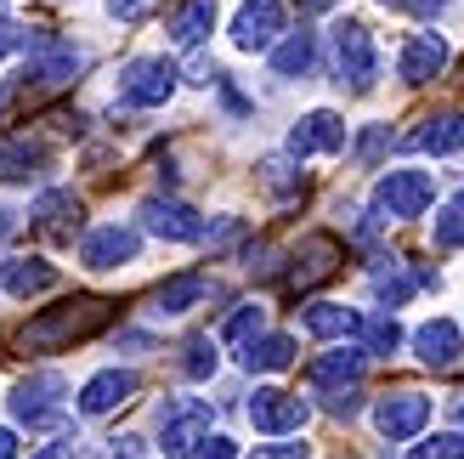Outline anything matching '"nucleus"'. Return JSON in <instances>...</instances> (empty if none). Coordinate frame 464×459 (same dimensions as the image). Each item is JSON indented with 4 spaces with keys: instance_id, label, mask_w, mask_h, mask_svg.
Returning <instances> with one entry per match:
<instances>
[{
    "instance_id": "nucleus-46",
    "label": "nucleus",
    "mask_w": 464,
    "mask_h": 459,
    "mask_svg": "<svg viewBox=\"0 0 464 459\" xmlns=\"http://www.w3.org/2000/svg\"><path fill=\"white\" fill-rule=\"evenodd\" d=\"M380 6H408V0H380Z\"/></svg>"
},
{
    "instance_id": "nucleus-24",
    "label": "nucleus",
    "mask_w": 464,
    "mask_h": 459,
    "mask_svg": "<svg viewBox=\"0 0 464 459\" xmlns=\"http://www.w3.org/2000/svg\"><path fill=\"white\" fill-rule=\"evenodd\" d=\"M306 329H312L317 340H345V335H357V329H362V317H357V307L317 301V307H306Z\"/></svg>"
},
{
    "instance_id": "nucleus-1",
    "label": "nucleus",
    "mask_w": 464,
    "mask_h": 459,
    "mask_svg": "<svg viewBox=\"0 0 464 459\" xmlns=\"http://www.w3.org/2000/svg\"><path fill=\"white\" fill-rule=\"evenodd\" d=\"M113 324V301H97V295H74L63 307H45L40 317L17 329V352L23 357H40V352H63L74 340H91L97 329Z\"/></svg>"
},
{
    "instance_id": "nucleus-9",
    "label": "nucleus",
    "mask_w": 464,
    "mask_h": 459,
    "mask_svg": "<svg viewBox=\"0 0 464 459\" xmlns=\"http://www.w3.org/2000/svg\"><path fill=\"white\" fill-rule=\"evenodd\" d=\"M284 34V0H244L232 17V45L238 52H272Z\"/></svg>"
},
{
    "instance_id": "nucleus-33",
    "label": "nucleus",
    "mask_w": 464,
    "mask_h": 459,
    "mask_svg": "<svg viewBox=\"0 0 464 459\" xmlns=\"http://www.w3.org/2000/svg\"><path fill=\"white\" fill-rule=\"evenodd\" d=\"M408 459H464V431H442L430 443H413Z\"/></svg>"
},
{
    "instance_id": "nucleus-27",
    "label": "nucleus",
    "mask_w": 464,
    "mask_h": 459,
    "mask_svg": "<svg viewBox=\"0 0 464 459\" xmlns=\"http://www.w3.org/2000/svg\"><path fill=\"white\" fill-rule=\"evenodd\" d=\"M362 357H368V352H345V347H340V352H329V357L312 363V380H317V386H340V392H345V386H357Z\"/></svg>"
},
{
    "instance_id": "nucleus-32",
    "label": "nucleus",
    "mask_w": 464,
    "mask_h": 459,
    "mask_svg": "<svg viewBox=\"0 0 464 459\" xmlns=\"http://www.w3.org/2000/svg\"><path fill=\"white\" fill-rule=\"evenodd\" d=\"M362 347L374 352V357H391V352L402 347V324H397V317H391V312L368 317V324H362Z\"/></svg>"
},
{
    "instance_id": "nucleus-38",
    "label": "nucleus",
    "mask_w": 464,
    "mask_h": 459,
    "mask_svg": "<svg viewBox=\"0 0 464 459\" xmlns=\"http://www.w3.org/2000/svg\"><path fill=\"white\" fill-rule=\"evenodd\" d=\"M357 408H362V392H357V386H345V392H329V415H345V420H352Z\"/></svg>"
},
{
    "instance_id": "nucleus-13",
    "label": "nucleus",
    "mask_w": 464,
    "mask_h": 459,
    "mask_svg": "<svg viewBox=\"0 0 464 459\" xmlns=\"http://www.w3.org/2000/svg\"><path fill=\"white\" fill-rule=\"evenodd\" d=\"M85 68V52L80 45H68V40H52L45 52L29 63V74H23V85H34V91H57V85H68Z\"/></svg>"
},
{
    "instance_id": "nucleus-11",
    "label": "nucleus",
    "mask_w": 464,
    "mask_h": 459,
    "mask_svg": "<svg viewBox=\"0 0 464 459\" xmlns=\"http://www.w3.org/2000/svg\"><path fill=\"white\" fill-rule=\"evenodd\" d=\"M340 239L334 233H312L306 244H300V256L289 267V289H317L323 278H334V267H340Z\"/></svg>"
},
{
    "instance_id": "nucleus-14",
    "label": "nucleus",
    "mask_w": 464,
    "mask_h": 459,
    "mask_svg": "<svg viewBox=\"0 0 464 459\" xmlns=\"http://www.w3.org/2000/svg\"><path fill=\"white\" fill-rule=\"evenodd\" d=\"M340 148H345V120L329 113V108L306 113V120L289 131V153L295 159H306V153H340Z\"/></svg>"
},
{
    "instance_id": "nucleus-10",
    "label": "nucleus",
    "mask_w": 464,
    "mask_h": 459,
    "mask_svg": "<svg viewBox=\"0 0 464 459\" xmlns=\"http://www.w3.org/2000/svg\"><path fill=\"white\" fill-rule=\"evenodd\" d=\"M136 249H142V233H136V227L108 221V227H97V233H91V239L80 244V261H85L91 272H108V267L136 261Z\"/></svg>"
},
{
    "instance_id": "nucleus-23",
    "label": "nucleus",
    "mask_w": 464,
    "mask_h": 459,
    "mask_svg": "<svg viewBox=\"0 0 464 459\" xmlns=\"http://www.w3.org/2000/svg\"><path fill=\"white\" fill-rule=\"evenodd\" d=\"M413 148H425V153H459L464 148V113L459 108L430 113L425 131H413Z\"/></svg>"
},
{
    "instance_id": "nucleus-31",
    "label": "nucleus",
    "mask_w": 464,
    "mask_h": 459,
    "mask_svg": "<svg viewBox=\"0 0 464 459\" xmlns=\"http://www.w3.org/2000/svg\"><path fill=\"white\" fill-rule=\"evenodd\" d=\"M216 347H221L216 335H193L188 347H181V375H188V380H210L216 375Z\"/></svg>"
},
{
    "instance_id": "nucleus-35",
    "label": "nucleus",
    "mask_w": 464,
    "mask_h": 459,
    "mask_svg": "<svg viewBox=\"0 0 464 459\" xmlns=\"http://www.w3.org/2000/svg\"><path fill=\"white\" fill-rule=\"evenodd\" d=\"M29 29H23V23H6V17H0V57H12V52H29Z\"/></svg>"
},
{
    "instance_id": "nucleus-44",
    "label": "nucleus",
    "mask_w": 464,
    "mask_h": 459,
    "mask_svg": "<svg viewBox=\"0 0 464 459\" xmlns=\"http://www.w3.org/2000/svg\"><path fill=\"white\" fill-rule=\"evenodd\" d=\"M413 6H420V12H436V6H448V0H413Z\"/></svg>"
},
{
    "instance_id": "nucleus-2",
    "label": "nucleus",
    "mask_w": 464,
    "mask_h": 459,
    "mask_svg": "<svg viewBox=\"0 0 464 459\" xmlns=\"http://www.w3.org/2000/svg\"><path fill=\"white\" fill-rule=\"evenodd\" d=\"M210 443V403L204 397H170L159 408V454L165 459H193Z\"/></svg>"
},
{
    "instance_id": "nucleus-43",
    "label": "nucleus",
    "mask_w": 464,
    "mask_h": 459,
    "mask_svg": "<svg viewBox=\"0 0 464 459\" xmlns=\"http://www.w3.org/2000/svg\"><path fill=\"white\" fill-rule=\"evenodd\" d=\"M300 6H306V12H329L334 0H300Z\"/></svg>"
},
{
    "instance_id": "nucleus-28",
    "label": "nucleus",
    "mask_w": 464,
    "mask_h": 459,
    "mask_svg": "<svg viewBox=\"0 0 464 459\" xmlns=\"http://www.w3.org/2000/svg\"><path fill=\"white\" fill-rule=\"evenodd\" d=\"M420 284H425V278H420V272H408V261H391V267L374 272V295H380L385 307H402Z\"/></svg>"
},
{
    "instance_id": "nucleus-41",
    "label": "nucleus",
    "mask_w": 464,
    "mask_h": 459,
    "mask_svg": "<svg viewBox=\"0 0 464 459\" xmlns=\"http://www.w3.org/2000/svg\"><path fill=\"white\" fill-rule=\"evenodd\" d=\"M0 459H17V437H12V425H0Z\"/></svg>"
},
{
    "instance_id": "nucleus-19",
    "label": "nucleus",
    "mask_w": 464,
    "mask_h": 459,
    "mask_svg": "<svg viewBox=\"0 0 464 459\" xmlns=\"http://www.w3.org/2000/svg\"><path fill=\"white\" fill-rule=\"evenodd\" d=\"M136 397V375L130 369H102V375H91L85 380V392H80V415H113L120 403H130Z\"/></svg>"
},
{
    "instance_id": "nucleus-30",
    "label": "nucleus",
    "mask_w": 464,
    "mask_h": 459,
    "mask_svg": "<svg viewBox=\"0 0 464 459\" xmlns=\"http://www.w3.org/2000/svg\"><path fill=\"white\" fill-rule=\"evenodd\" d=\"M430 239H436V249H464V193H453L442 210H436Z\"/></svg>"
},
{
    "instance_id": "nucleus-47",
    "label": "nucleus",
    "mask_w": 464,
    "mask_h": 459,
    "mask_svg": "<svg viewBox=\"0 0 464 459\" xmlns=\"http://www.w3.org/2000/svg\"><path fill=\"white\" fill-rule=\"evenodd\" d=\"M6 103H12V91H0V108H6Z\"/></svg>"
},
{
    "instance_id": "nucleus-42",
    "label": "nucleus",
    "mask_w": 464,
    "mask_h": 459,
    "mask_svg": "<svg viewBox=\"0 0 464 459\" xmlns=\"http://www.w3.org/2000/svg\"><path fill=\"white\" fill-rule=\"evenodd\" d=\"M34 459H74V448H68V443H52V448H40Z\"/></svg>"
},
{
    "instance_id": "nucleus-29",
    "label": "nucleus",
    "mask_w": 464,
    "mask_h": 459,
    "mask_svg": "<svg viewBox=\"0 0 464 459\" xmlns=\"http://www.w3.org/2000/svg\"><path fill=\"white\" fill-rule=\"evenodd\" d=\"M261 324H266V307H255V301H249V307H238V312L227 317L216 340H221V347H249V340L261 335Z\"/></svg>"
},
{
    "instance_id": "nucleus-8",
    "label": "nucleus",
    "mask_w": 464,
    "mask_h": 459,
    "mask_svg": "<svg viewBox=\"0 0 464 459\" xmlns=\"http://www.w3.org/2000/svg\"><path fill=\"white\" fill-rule=\"evenodd\" d=\"M430 420V397L425 392H391L374 403V425H380V437L385 443H413L425 431Z\"/></svg>"
},
{
    "instance_id": "nucleus-37",
    "label": "nucleus",
    "mask_w": 464,
    "mask_h": 459,
    "mask_svg": "<svg viewBox=\"0 0 464 459\" xmlns=\"http://www.w3.org/2000/svg\"><path fill=\"white\" fill-rule=\"evenodd\" d=\"M249 459H312V448L306 443H261Z\"/></svg>"
},
{
    "instance_id": "nucleus-20",
    "label": "nucleus",
    "mask_w": 464,
    "mask_h": 459,
    "mask_svg": "<svg viewBox=\"0 0 464 459\" xmlns=\"http://www.w3.org/2000/svg\"><path fill=\"white\" fill-rule=\"evenodd\" d=\"M204 295H210V278H204V272H176L170 284L153 289V312L159 317H181L188 307H198Z\"/></svg>"
},
{
    "instance_id": "nucleus-18",
    "label": "nucleus",
    "mask_w": 464,
    "mask_h": 459,
    "mask_svg": "<svg viewBox=\"0 0 464 459\" xmlns=\"http://www.w3.org/2000/svg\"><path fill=\"white\" fill-rule=\"evenodd\" d=\"M413 352H420V363H425V369H453V363L464 357L459 352V324H453V317H430V324H420V329H413Z\"/></svg>"
},
{
    "instance_id": "nucleus-26",
    "label": "nucleus",
    "mask_w": 464,
    "mask_h": 459,
    "mask_svg": "<svg viewBox=\"0 0 464 459\" xmlns=\"http://www.w3.org/2000/svg\"><path fill=\"white\" fill-rule=\"evenodd\" d=\"M312 63H317V40H312L306 29L272 45V68H277V74H289V80H295V74H312Z\"/></svg>"
},
{
    "instance_id": "nucleus-12",
    "label": "nucleus",
    "mask_w": 464,
    "mask_h": 459,
    "mask_svg": "<svg viewBox=\"0 0 464 459\" xmlns=\"http://www.w3.org/2000/svg\"><path fill=\"white\" fill-rule=\"evenodd\" d=\"M142 227H148L153 239H170V244L204 239L198 210H188V204H176V199H148V204H142Z\"/></svg>"
},
{
    "instance_id": "nucleus-25",
    "label": "nucleus",
    "mask_w": 464,
    "mask_h": 459,
    "mask_svg": "<svg viewBox=\"0 0 464 459\" xmlns=\"http://www.w3.org/2000/svg\"><path fill=\"white\" fill-rule=\"evenodd\" d=\"M52 284H57L52 261H6V267H0V289H6V295H40Z\"/></svg>"
},
{
    "instance_id": "nucleus-16",
    "label": "nucleus",
    "mask_w": 464,
    "mask_h": 459,
    "mask_svg": "<svg viewBox=\"0 0 464 459\" xmlns=\"http://www.w3.org/2000/svg\"><path fill=\"white\" fill-rule=\"evenodd\" d=\"M52 165V148L40 142V136L17 131V136H0V181H29Z\"/></svg>"
},
{
    "instance_id": "nucleus-36",
    "label": "nucleus",
    "mask_w": 464,
    "mask_h": 459,
    "mask_svg": "<svg viewBox=\"0 0 464 459\" xmlns=\"http://www.w3.org/2000/svg\"><path fill=\"white\" fill-rule=\"evenodd\" d=\"M385 142H391V125H374V131H362V142H357V159H362V165H374V159L385 153Z\"/></svg>"
},
{
    "instance_id": "nucleus-6",
    "label": "nucleus",
    "mask_w": 464,
    "mask_h": 459,
    "mask_svg": "<svg viewBox=\"0 0 464 459\" xmlns=\"http://www.w3.org/2000/svg\"><path fill=\"white\" fill-rule=\"evenodd\" d=\"M334 74H340V80H352L357 91H368V85H374V74H380L374 34H368L362 23H352V17H345L340 29H334Z\"/></svg>"
},
{
    "instance_id": "nucleus-7",
    "label": "nucleus",
    "mask_w": 464,
    "mask_h": 459,
    "mask_svg": "<svg viewBox=\"0 0 464 459\" xmlns=\"http://www.w3.org/2000/svg\"><path fill=\"white\" fill-rule=\"evenodd\" d=\"M244 415L255 431H266V437H295L300 425H306V403H300L295 392H277V386H261L249 403H244Z\"/></svg>"
},
{
    "instance_id": "nucleus-17",
    "label": "nucleus",
    "mask_w": 464,
    "mask_h": 459,
    "mask_svg": "<svg viewBox=\"0 0 464 459\" xmlns=\"http://www.w3.org/2000/svg\"><path fill=\"white\" fill-rule=\"evenodd\" d=\"M402 80L408 85H425V80H436L448 68V40L442 34H430V29H420V34H408V45H402Z\"/></svg>"
},
{
    "instance_id": "nucleus-39",
    "label": "nucleus",
    "mask_w": 464,
    "mask_h": 459,
    "mask_svg": "<svg viewBox=\"0 0 464 459\" xmlns=\"http://www.w3.org/2000/svg\"><path fill=\"white\" fill-rule=\"evenodd\" d=\"M108 12L120 17V23H136V17H148V12H153V0H108Z\"/></svg>"
},
{
    "instance_id": "nucleus-5",
    "label": "nucleus",
    "mask_w": 464,
    "mask_h": 459,
    "mask_svg": "<svg viewBox=\"0 0 464 459\" xmlns=\"http://www.w3.org/2000/svg\"><path fill=\"white\" fill-rule=\"evenodd\" d=\"M430 199H436V181L425 171H391V176H380V188H374V210L385 221H413V216H425Z\"/></svg>"
},
{
    "instance_id": "nucleus-40",
    "label": "nucleus",
    "mask_w": 464,
    "mask_h": 459,
    "mask_svg": "<svg viewBox=\"0 0 464 459\" xmlns=\"http://www.w3.org/2000/svg\"><path fill=\"white\" fill-rule=\"evenodd\" d=\"M193 459H238V443H232V437H210Z\"/></svg>"
},
{
    "instance_id": "nucleus-48",
    "label": "nucleus",
    "mask_w": 464,
    "mask_h": 459,
    "mask_svg": "<svg viewBox=\"0 0 464 459\" xmlns=\"http://www.w3.org/2000/svg\"><path fill=\"white\" fill-rule=\"evenodd\" d=\"M113 459H136V454H113Z\"/></svg>"
},
{
    "instance_id": "nucleus-45",
    "label": "nucleus",
    "mask_w": 464,
    "mask_h": 459,
    "mask_svg": "<svg viewBox=\"0 0 464 459\" xmlns=\"http://www.w3.org/2000/svg\"><path fill=\"white\" fill-rule=\"evenodd\" d=\"M453 420H459V425H464V397H453Z\"/></svg>"
},
{
    "instance_id": "nucleus-4",
    "label": "nucleus",
    "mask_w": 464,
    "mask_h": 459,
    "mask_svg": "<svg viewBox=\"0 0 464 459\" xmlns=\"http://www.w3.org/2000/svg\"><path fill=\"white\" fill-rule=\"evenodd\" d=\"M176 97V63L165 57H130L120 68V103L130 108H165Z\"/></svg>"
},
{
    "instance_id": "nucleus-21",
    "label": "nucleus",
    "mask_w": 464,
    "mask_h": 459,
    "mask_svg": "<svg viewBox=\"0 0 464 459\" xmlns=\"http://www.w3.org/2000/svg\"><path fill=\"white\" fill-rule=\"evenodd\" d=\"M216 29V0H176L170 12V40L181 45V52H193V45Z\"/></svg>"
},
{
    "instance_id": "nucleus-15",
    "label": "nucleus",
    "mask_w": 464,
    "mask_h": 459,
    "mask_svg": "<svg viewBox=\"0 0 464 459\" xmlns=\"http://www.w3.org/2000/svg\"><path fill=\"white\" fill-rule=\"evenodd\" d=\"M29 216H34V227H40V233H45V239H57V244H68V239L80 233V221H85V210H80V199H74V193H63V188H52V193H40Z\"/></svg>"
},
{
    "instance_id": "nucleus-3",
    "label": "nucleus",
    "mask_w": 464,
    "mask_h": 459,
    "mask_svg": "<svg viewBox=\"0 0 464 459\" xmlns=\"http://www.w3.org/2000/svg\"><path fill=\"white\" fill-rule=\"evenodd\" d=\"M63 397H68V380L57 369H40L23 386H12V415L29 431H57L63 425Z\"/></svg>"
},
{
    "instance_id": "nucleus-34",
    "label": "nucleus",
    "mask_w": 464,
    "mask_h": 459,
    "mask_svg": "<svg viewBox=\"0 0 464 459\" xmlns=\"http://www.w3.org/2000/svg\"><path fill=\"white\" fill-rule=\"evenodd\" d=\"M261 181H266L272 193H295L300 188V176H295L289 159H261Z\"/></svg>"
},
{
    "instance_id": "nucleus-22",
    "label": "nucleus",
    "mask_w": 464,
    "mask_h": 459,
    "mask_svg": "<svg viewBox=\"0 0 464 459\" xmlns=\"http://www.w3.org/2000/svg\"><path fill=\"white\" fill-rule=\"evenodd\" d=\"M238 363L249 375H277V369H289L295 363V340L289 335H255L249 347L238 352Z\"/></svg>"
}]
</instances>
